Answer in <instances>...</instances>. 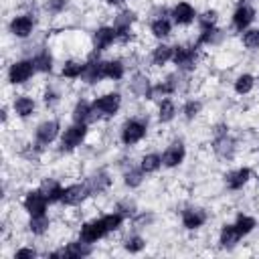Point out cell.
<instances>
[{
  "label": "cell",
  "instance_id": "obj_25",
  "mask_svg": "<svg viewBox=\"0 0 259 259\" xmlns=\"http://www.w3.org/2000/svg\"><path fill=\"white\" fill-rule=\"evenodd\" d=\"M87 119H91V105L87 101H79L73 109V121L75 123H85Z\"/></svg>",
  "mask_w": 259,
  "mask_h": 259
},
{
  "label": "cell",
  "instance_id": "obj_6",
  "mask_svg": "<svg viewBox=\"0 0 259 259\" xmlns=\"http://www.w3.org/2000/svg\"><path fill=\"white\" fill-rule=\"evenodd\" d=\"M107 235V229H105V225H103V221L99 219V221H91V223H85L83 227H81V241H85V243H95V241H99L101 237H105Z\"/></svg>",
  "mask_w": 259,
  "mask_h": 259
},
{
  "label": "cell",
  "instance_id": "obj_40",
  "mask_svg": "<svg viewBox=\"0 0 259 259\" xmlns=\"http://www.w3.org/2000/svg\"><path fill=\"white\" fill-rule=\"evenodd\" d=\"M142 172L144 170H130V172H125V184L127 186H138L142 182Z\"/></svg>",
  "mask_w": 259,
  "mask_h": 259
},
{
  "label": "cell",
  "instance_id": "obj_29",
  "mask_svg": "<svg viewBox=\"0 0 259 259\" xmlns=\"http://www.w3.org/2000/svg\"><path fill=\"white\" fill-rule=\"evenodd\" d=\"M170 30H172V26H170V22L162 16V18H156L154 22H152V34L154 36H158V38H164V36H168L170 34Z\"/></svg>",
  "mask_w": 259,
  "mask_h": 259
},
{
  "label": "cell",
  "instance_id": "obj_4",
  "mask_svg": "<svg viewBox=\"0 0 259 259\" xmlns=\"http://www.w3.org/2000/svg\"><path fill=\"white\" fill-rule=\"evenodd\" d=\"M85 136H87L85 123H75V125H71V127L65 130L63 140H61V148H63V150H75V148L83 142Z\"/></svg>",
  "mask_w": 259,
  "mask_h": 259
},
{
  "label": "cell",
  "instance_id": "obj_38",
  "mask_svg": "<svg viewBox=\"0 0 259 259\" xmlns=\"http://www.w3.org/2000/svg\"><path fill=\"white\" fill-rule=\"evenodd\" d=\"M243 45L251 51H257L259 49V30H247L243 36Z\"/></svg>",
  "mask_w": 259,
  "mask_h": 259
},
{
  "label": "cell",
  "instance_id": "obj_20",
  "mask_svg": "<svg viewBox=\"0 0 259 259\" xmlns=\"http://www.w3.org/2000/svg\"><path fill=\"white\" fill-rule=\"evenodd\" d=\"M132 22H134V12L125 10V12L117 14V16H115V22H113V28H115L117 36H127Z\"/></svg>",
  "mask_w": 259,
  "mask_h": 259
},
{
  "label": "cell",
  "instance_id": "obj_44",
  "mask_svg": "<svg viewBox=\"0 0 259 259\" xmlns=\"http://www.w3.org/2000/svg\"><path fill=\"white\" fill-rule=\"evenodd\" d=\"M67 6V0H47V8L51 12H61Z\"/></svg>",
  "mask_w": 259,
  "mask_h": 259
},
{
  "label": "cell",
  "instance_id": "obj_36",
  "mask_svg": "<svg viewBox=\"0 0 259 259\" xmlns=\"http://www.w3.org/2000/svg\"><path fill=\"white\" fill-rule=\"evenodd\" d=\"M101 221H103V225H105V229H107V233H111V231H117L119 227H121V214L119 212H111V214H105V217H101Z\"/></svg>",
  "mask_w": 259,
  "mask_h": 259
},
{
  "label": "cell",
  "instance_id": "obj_28",
  "mask_svg": "<svg viewBox=\"0 0 259 259\" xmlns=\"http://www.w3.org/2000/svg\"><path fill=\"white\" fill-rule=\"evenodd\" d=\"M214 150H217V154L221 156V158H231L233 156V140H229L227 136H223V138H219L217 142H214Z\"/></svg>",
  "mask_w": 259,
  "mask_h": 259
},
{
  "label": "cell",
  "instance_id": "obj_42",
  "mask_svg": "<svg viewBox=\"0 0 259 259\" xmlns=\"http://www.w3.org/2000/svg\"><path fill=\"white\" fill-rule=\"evenodd\" d=\"M214 32H217L214 24H212V26H202V32H200V36H198V42H200V45L210 42V40H212V36H214Z\"/></svg>",
  "mask_w": 259,
  "mask_h": 259
},
{
  "label": "cell",
  "instance_id": "obj_32",
  "mask_svg": "<svg viewBox=\"0 0 259 259\" xmlns=\"http://www.w3.org/2000/svg\"><path fill=\"white\" fill-rule=\"evenodd\" d=\"M235 227H237V231H239L241 237H243V235H249V233L253 231V227H255V219H251V217H247V214H239Z\"/></svg>",
  "mask_w": 259,
  "mask_h": 259
},
{
  "label": "cell",
  "instance_id": "obj_2",
  "mask_svg": "<svg viewBox=\"0 0 259 259\" xmlns=\"http://www.w3.org/2000/svg\"><path fill=\"white\" fill-rule=\"evenodd\" d=\"M34 71L36 69H34V63L32 61H16L8 69V79H10L12 85H20V83L28 81Z\"/></svg>",
  "mask_w": 259,
  "mask_h": 259
},
{
  "label": "cell",
  "instance_id": "obj_21",
  "mask_svg": "<svg viewBox=\"0 0 259 259\" xmlns=\"http://www.w3.org/2000/svg\"><path fill=\"white\" fill-rule=\"evenodd\" d=\"M14 111H16L18 117H28L34 111V101L30 97H26V95H18L14 99Z\"/></svg>",
  "mask_w": 259,
  "mask_h": 259
},
{
  "label": "cell",
  "instance_id": "obj_23",
  "mask_svg": "<svg viewBox=\"0 0 259 259\" xmlns=\"http://www.w3.org/2000/svg\"><path fill=\"white\" fill-rule=\"evenodd\" d=\"M172 53H174V49H170L168 45H160V47H156L154 53H152V63H154L156 67L166 65V63L172 59Z\"/></svg>",
  "mask_w": 259,
  "mask_h": 259
},
{
  "label": "cell",
  "instance_id": "obj_17",
  "mask_svg": "<svg viewBox=\"0 0 259 259\" xmlns=\"http://www.w3.org/2000/svg\"><path fill=\"white\" fill-rule=\"evenodd\" d=\"M40 190H42V194L49 198V202H59L61 198H63V186L55 180V178H45L42 180V184H40Z\"/></svg>",
  "mask_w": 259,
  "mask_h": 259
},
{
  "label": "cell",
  "instance_id": "obj_1",
  "mask_svg": "<svg viewBox=\"0 0 259 259\" xmlns=\"http://www.w3.org/2000/svg\"><path fill=\"white\" fill-rule=\"evenodd\" d=\"M121 105V97L117 93H107V95H101L97 97L93 103H91V119H99V117H111L117 113Z\"/></svg>",
  "mask_w": 259,
  "mask_h": 259
},
{
  "label": "cell",
  "instance_id": "obj_9",
  "mask_svg": "<svg viewBox=\"0 0 259 259\" xmlns=\"http://www.w3.org/2000/svg\"><path fill=\"white\" fill-rule=\"evenodd\" d=\"M32 26H34L32 18H30L28 14H20V16H14V18H12V22H10V32H12L14 36H18V38H26V36L32 32Z\"/></svg>",
  "mask_w": 259,
  "mask_h": 259
},
{
  "label": "cell",
  "instance_id": "obj_27",
  "mask_svg": "<svg viewBox=\"0 0 259 259\" xmlns=\"http://www.w3.org/2000/svg\"><path fill=\"white\" fill-rule=\"evenodd\" d=\"M83 63H79V61H67L65 65H63V77H67V79H77V77H81V73H83Z\"/></svg>",
  "mask_w": 259,
  "mask_h": 259
},
{
  "label": "cell",
  "instance_id": "obj_34",
  "mask_svg": "<svg viewBox=\"0 0 259 259\" xmlns=\"http://www.w3.org/2000/svg\"><path fill=\"white\" fill-rule=\"evenodd\" d=\"M253 89V77L251 75H241L237 81H235V91L239 93V95H245V93H249Z\"/></svg>",
  "mask_w": 259,
  "mask_h": 259
},
{
  "label": "cell",
  "instance_id": "obj_30",
  "mask_svg": "<svg viewBox=\"0 0 259 259\" xmlns=\"http://www.w3.org/2000/svg\"><path fill=\"white\" fill-rule=\"evenodd\" d=\"M105 77L107 79H113V81L121 79L123 77V65H121V61H107L105 63Z\"/></svg>",
  "mask_w": 259,
  "mask_h": 259
},
{
  "label": "cell",
  "instance_id": "obj_22",
  "mask_svg": "<svg viewBox=\"0 0 259 259\" xmlns=\"http://www.w3.org/2000/svg\"><path fill=\"white\" fill-rule=\"evenodd\" d=\"M109 182H111V180L107 178V174H105V172H99V174H95V176L89 178L87 188H89L91 194H97V192H103V190L109 186Z\"/></svg>",
  "mask_w": 259,
  "mask_h": 259
},
{
  "label": "cell",
  "instance_id": "obj_13",
  "mask_svg": "<svg viewBox=\"0 0 259 259\" xmlns=\"http://www.w3.org/2000/svg\"><path fill=\"white\" fill-rule=\"evenodd\" d=\"M57 134H59V123L57 121H53V119L51 121H42L36 127V142L47 146V144H51L57 138Z\"/></svg>",
  "mask_w": 259,
  "mask_h": 259
},
{
  "label": "cell",
  "instance_id": "obj_18",
  "mask_svg": "<svg viewBox=\"0 0 259 259\" xmlns=\"http://www.w3.org/2000/svg\"><path fill=\"white\" fill-rule=\"evenodd\" d=\"M172 16L178 24H190L194 20V8L188 2H178L172 10Z\"/></svg>",
  "mask_w": 259,
  "mask_h": 259
},
{
  "label": "cell",
  "instance_id": "obj_19",
  "mask_svg": "<svg viewBox=\"0 0 259 259\" xmlns=\"http://www.w3.org/2000/svg\"><path fill=\"white\" fill-rule=\"evenodd\" d=\"M249 178H251V170L249 168H239V170L227 174V184H229V188L239 190L249 182Z\"/></svg>",
  "mask_w": 259,
  "mask_h": 259
},
{
  "label": "cell",
  "instance_id": "obj_31",
  "mask_svg": "<svg viewBox=\"0 0 259 259\" xmlns=\"http://www.w3.org/2000/svg\"><path fill=\"white\" fill-rule=\"evenodd\" d=\"M47 229H49V219H47V214H34V217H30V231H32L34 235H42Z\"/></svg>",
  "mask_w": 259,
  "mask_h": 259
},
{
  "label": "cell",
  "instance_id": "obj_33",
  "mask_svg": "<svg viewBox=\"0 0 259 259\" xmlns=\"http://www.w3.org/2000/svg\"><path fill=\"white\" fill-rule=\"evenodd\" d=\"M160 164H162V158L158 154H146L142 158V170L144 172H156L160 168Z\"/></svg>",
  "mask_w": 259,
  "mask_h": 259
},
{
  "label": "cell",
  "instance_id": "obj_35",
  "mask_svg": "<svg viewBox=\"0 0 259 259\" xmlns=\"http://www.w3.org/2000/svg\"><path fill=\"white\" fill-rule=\"evenodd\" d=\"M174 113H176V107H174V103H172L170 99H164V101L160 103V113H158L160 121H170V119L174 117Z\"/></svg>",
  "mask_w": 259,
  "mask_h": 259
},
{
  "label": "cell",
  "instance_id": "obj_39",
  "mask_svg": "<svg viewBox=\"0 0 259 259\" xmlns=\"http://www.w3.org/2000/svg\"><path fill=\"white\" fill-rule=\"evenodd\" d=\"M123 247H125V251H130V253H138V251H142V249L146 247V241H144L142 237H130Z\"/></svg>",
  "mask_w": 259,
  "mask_h": 259
},
{
  "label": "cell",
  "instance_id": "obj_43",
  "mask_svg": "<svg viewBox=\"0 0 259 259\" xmlns=\"http://www.w3.org/2000/svg\"><path fill=\"white\" fill-rule=\"evenodd\" d=\"M214 20H217V12H214V10H206V12L200 16V24H202V26H212Z\"/></svg>",
  "mask_w": 259,
  "mask_h": 259
},
{
  "label": "cell",
  "instance_id": "obj_16",
  "mask_svg": "<svg viewBox=\"0 0 259 259\" xmlns=\"http://www.w3.org/2000/svg\"><path fill=\"white\" fill-rule=\"evenodd\" d=\"M253 18H255V10L251 6H239L233 14V24L237 30H243L253 22Z\"/></svg>",
  "mask_w": 259,
  "mask_h": 259
},
{
  "label": "cell",
  "instance_id": "obj_46",
  "mask_svg": "<svg viewBox=\"0 0 259 259\" xmlns=\"http://www.w3.org/2000/svg\"><path fill=\"white\" fill-rule=\"evenodd\" d=\"M105 2H109V4H117V2H121V0H105Z\"/></svg>",
  "mask_w": 259,
  "mask_h": 259
},
{
  "label": "cell",
  "instance_id": "obj_14",
  "mask_svg": "<svg viewBox=\"0 0 259 259\" xmlns=\"http://www.w3.org/2000/svg\"><path fill=\"white\" fill-rule=\"evenodd\" d=\"M91 253V247L89 243L85 241H79V243H69L63 251H55L51 253V257H85Z\"/></svg>",
  "mask_w": 259,
  "mask_h": 259
},
{
  "label": "cell",
  "instance_id": "obj_3",
  "mask_svg": "<svg viewBox=\"0 0 259 259\" xmlns=\"http://www.w3.org/2000/svg\"><path fill=\"white\" fill-rule=\"evenodd\" d=\"M144 136H146V123L140 121V119H130V121H125L123 127H121V142H123L125 146L138 144Z\"/></svg>",
  "mask_w": 259,
  "mask_h": 259
},
{
  "label": "cell",
  "instance_id": "obj_8",
  "mask_svg": "<svg viewBox=\"0 0 259 259\" xmlns=\"http://www.w3.org/2000/svg\"><path fill=\"white\" fill-rule=\"evenodd\" d=\"M81 77H83L85 83H99L105 77V61H89V63H85Z\"/></svg>",
  "mask_w": 259,
  "mask_h": 259
},
{
  "label": "cell",
  "instance_id": "obj_11",
  "mask_svg": "<svg viewBox=\"0 0 259 259\" xmlns=\"http://www.w3.org/2000/svg\"><path fill=\"white\" fill-rule=\"evenodd\" d=\"M184 146L180 144V142H174V144H170L166 150H164V154H162V164L164 166H168V168H174V166H178L182 160H184Z\"/></svg>",
  "mask_w": 259,
  "mask_h": 259
},
{
  "label": "cell",
  "instance_id": "obj_45",
  "mask_svg": "<svg viewBox=\"0 0 259 259\" xmlns=\"http://www.w3.org/2000/svg\"><path fill=\"white\" fill-rule=\"evenodd\" d=\"M34 255H36V253H34V249H18L14 257H18V259H24V257H34Z\"/></svg>",
  "mask_w": 259,
  "mask_h": 259
},
{
  "label": "cell",
  "instance_id": "obj_26",
  "mask_svg": "<svg viewBox=\"0 0 259 259\" xmlns=\"http://www.w3.org/2000/svg\"><path fill=\"white\" fill-rule=\"evenodd\" d=\"M32 63H34V69H36V71H42V73H49V71L53 69V57L49 55V51L38 53V55L32 59Z\"/></svg>",
  "mask_w": 259,
  "mask_h": 259
},
{
  "label": "cell",
  "instance_id": "obj_41",
  "mask_svg": "<svg viewBox=\"0 0 259 259\" xmlns=\"http://www.w3.org/2000/svg\"><path fill=\"white\" fill-rule=\"evenodd\" d=\"M198 111H200V103H198V101H188V103L184 105V115H186V119L196 117Z\"/></svg>",
  "mask_w": 259,
  "mask_h": 259
},
{
  "label": "cell",
  "instance_id": "obj_10",
  "mask_svg": "<svg viewBox=\"0 0 259 259\" xmlns=\"http://www.w3.org/2000/svg\"><path fill=\"white\" fill-rule=\"evenodd\" d=\"M115 38H117V32L113 26H101L93 34V47H95V51H105Z\"/></svg>",
  "mask_w": 259,
  "mask_h": 259
},
{
  "label": "cell",
  "instance_id": "obj_24",
  "mask_svg": "<svg viewBox=\"0 0 259 259\" xmlns=\"http://www.w3.org/2000/svg\"><path fill=\"white\" fill-rule=\"evenodd\" d=\"M239 231L235 225H225L223 231H221V245L223 247H233L237 241H239Z\"/></svg>",
  "mask_w": 259,
  "mask_h": 259
},
{
  "label": "cell",
  "instance_id": "obj_5",
  "mask_svg": "<svg viewBox=\"0 0 259 259\" xmlns=\"http://www.w3.org/2000/svg\"><path fill=\"white\" fill-rule=\"evenodd\" d=\"M47 202H49V198L42 194V190H32V192H28L26 198H24V208H26V212H28L30 217H34V214H45Z\"/></svg>",
  "mask_w": 259,
  "mask_h": 259
},
{
  "label": "cell",
  "instance_id": "obj_37",
  "mask_svg": "<svg viewBox=\"0 0 259 259\" xmlns=\"http://www.w3.org/2000/svg\"><path fill=\"white\" fill-rule=\"evenodd\" d=\"M132 89L138 95H142V97H150V91H152V87H150V83H148L146 77H136V81L132 83Z\"/></svg>",
  "mask_w": 259,
  "mask_h": 259
},
{
  "label": "cell",
  "instance_id": "obj_7",
  "mask_svg": "<svg viewBox=\"0 0 259 259\" xmlns=\"http://www.w3.org/2000/svg\"><path fill=\"white\" fill-rule=\"evenodd\" d=\"M172 61L180 67V69H194V63H196V51L194 49H188V47H176L174 53H172Z\"/></svg>",
  "mask_w": 259,
  "mask_h": 259
},
{
  "label": "cell",
  "instance_id": "obj_15",
  "mask_svg": "<svg viewBox=\"0 0 259 259\" xmlns=\"http://www.w3.org/2000/svg\"><path fill=\"white\" fill-rule=\"evenodd\" d=\"M206 221V212L202 208H186L182 212V225L186 229H198Z\"/></svg>",
  "mask_w": 259,
  "mask_h": 259
},
{
  "label": "cell",
  "instance_id": "obj_12",
  "mask_svg": "<svg viewBox=\"0 0 259 259\" xmlns=\"http://www.w3.org/2000/svg\"><path fill=\"white\" fill-rule=\"evenodd\" d=\"M89 194V188H87V184H71V186H67L65 190H63V202L65 204H69V206H75V204H79L85 196Z\"/></svg>",
  "mask_w": 259,
  "mask_h": 259
}]
</instances>
